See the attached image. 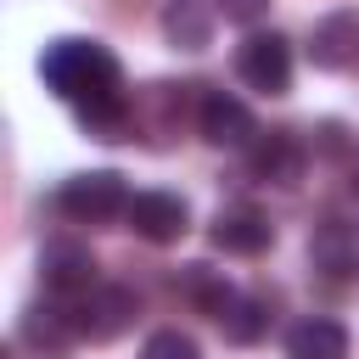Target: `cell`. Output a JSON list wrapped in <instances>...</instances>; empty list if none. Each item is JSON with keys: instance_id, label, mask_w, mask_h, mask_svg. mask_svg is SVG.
<instances>
[{"instance_id": "5bb4252c", "label": "cell", "mask_w": 359, "mask_h": 359, "mask_svg": "<svg viewBox=\"0 0 359 359\" xmlns=\"http://www.w3.org/2000/svg\"><path fill=\"white\" fill-rule=\"evenodd\" d=\"M286 353L292 359H348V331L325 314H309L286 331Z\"/></svg>"}, {"instance_id": "6da1fadb", "label": "cell", "mask_w": 359, "mask_h": 359, "mask_svg": "<svg viewBox=\"0 0 359 359\" xmlns=\"http://www.w3.org/2000/svg\"><path fill=\"white\" fill-rule=\"evenodd\" d=\"M39 79H45L73 112L123 95V67H118V56H112L101 39H50V45L39 50Z\"/></svg>"}, {"instance_id": "4fadbf2b", "label": "cell", "mask_w": 359, "mask_h": 359, "mask_svg": "<svg viewBox=\"0 0 359 359\" xmlns=\"http://www.w3.org/2000/svg\"><path fill=\"white\" fill-rule=\"evenodd\" d=\"M163 39L180 50H208L213 45V11L208 0H168L163 6Z\"/></svg>"}, {"instance_id": "7a4b0ae2", "label": "cell", "mask_w": 359, "mask_h": 359, "mask_svg": "<svg viewBox=\"0 0 359 359\" xmlns=\"http://www.w3.org/2000/svg\"><path fill=\"white\" fill-rule=\"evenodd\" d=\"M129 185H123V174H112V168H90V174H73V180H62V191H56V208L73 219V224H112V219H123L129 213Z\"/></svg>"}, {"instance_id": "9c48e42d", "label": "cell", "mask_w": 359, "mask_h": 359, "mask_svg": "<svg viewBox=\"0 0 359 359\" xmlns=\"http://www.w3.org/2000/svg\"><path fill=\"white\" fill-rule=\"evenodd\" d=\"M39 280H45V292H56V297H84V292L95 286V258H90V247H84V241H45V252H39Z\"/></svg>"}, {"instance_id": "ba28073f", "label": "cell", "mask_w": 359, "mask_h": 359, "mask_svg": "<svg viewBox=\"0 0 359 359\" xmlns=\"http://www.w3.org/2000/svg\"><path fill=\"white\" fill-rule=\"evenodd\" d=\"M309 62L320 73H348L359 67V11H331L309 28Z\"/></svg>"}, {"instance_id": "d6986e66", "label": "cell", "mask_w": 359, "mask_h": 359, "mask_svg": "<svg viewBox=\"0 0 359 359\" xmlns=\"http://www.w3.org/2000/svg\"><path fill=\"white\" fill-rule=\"evenodd\" d=\"M353 191H359V146H353Z\"/></svg>"}, {"instance_id": "2e32d148", "label": "cell", "mask_w": 359, "mask_h": 359, "mask_svg": "<svg viewBox=\"0 0 359 359\" xmlns=\"http://www.w3.org/2000/svg\"><path fill=\"white\" fill-rule=\"evenodd\" d=\"M219 331H224V342H241V348H252V342L269 331V309H264L258 297L236 292V297L224 303V314H219Z\"/></svg>"}, {"instance_id": "9a60e30c", "label": "cell", "mask_w": 359, "mask_h": 359, "mask_svg": "<svg viewBox=\"0 0 359 359\" xmlns=\"http://www.w3.org/2000/svg\"><path fill=\"white\" fill-rule=\"evenodd\" d=\"M174 286H180V297H185V303H196V309H202V314H213V320H219V314H224V303L236 297V286H230L213 264H185Z\"/></svg>"}, {"instance_id": "e0dca14e", "label": "cell", "mask_w": 359, "mask_h": 359, "mask_svg": "<svg viewBox=\"0 0 359 359\" xmlns=\"http://www.w3.org/2000/svg\"><path fill=\"white\" fill-rule=\"evenodd\" d=\"M140 359H202V348H196V337H191V331L168 325V331H151V337H146Z\"/></svg>"}, {"instance_id": "8992f818", "label": "cell", "mask_w": 359, "mask_h": 359, "mask_svg": "<svg viewBox=\"0 0 359 359\" xmlns=\"http://www.w3.org/2000/svg\"><path fill=\"white\" fill-rule=\"evenodd\" d=\"M196 123H202V140H208V146H224V151H247V146L258 140V118H252L247 101H236L230 90H208Z\"/></svg>"}, {"instance_id": "52a82bcc", "label": "cell", "mask_w": 359, "mask_h": 359, "mask_svg": "<svg viewBox=\"0 0 359 359\" xmlns=\"http://www.w3.org/2000/svg\"><path fill=\"white\" fill-rule=\"evenodd\" d=\"M303 163H309V151H303V140H297L292 129H269V135H258V140L247 146V168H252V180L280 185V191L303 180Z\"/></svg>"}, {"instance_id": "30bf717a", "label": "cell", "mask_w": 359, "mask_h": 359, "mask_svg": "<svg viewBox=\"0 0 359 359\" xmlns=\"http://www.w3.org/2000/svg\"><path fill=\"white\" fill-rule=\"evenodd\" d=\"M213 247L219 252H236V258H258L269 241H275V224L258 213V208H247V202H236V208H219L213 213Z\"/></svg>"}, {"instance_id": "5b68a950", "label": "cell", "mask_w": 359, "mask_h": 359, "mask_svg": "<svg viewBox=\"0 0 359 359\" xmlns=\"http://www.w3.org/2000/svg\"><path fill=\"white\" fill-rule=\"evenodd\" d=\"M129 230L140 236V241H151V247H168V241H180L185 230H191V208H185V196H174V191H135V202H129Z\"/></svg>"}, {"instance_id": "ac0fdd59", "label": "cell", "mask_w": 359, "mask_h": 359, "mask_svg": "<svg viewBox=\"0 0 359 359\" xmlns=\"http://www.w3.org/2000/svg\"><path fill=\"white\" fill-rule=\"evenodd\" d=\"M269 6H275V0H213V11H219L224 22H236V28H258V22L269 17Z\"/></svg>"}, {"instance_id": "3957f363", "label": "cell", "mask_w": 359, "mask_h": 359, "mask_svg": "<svg viewBox=\"0 0 359 359\" xmlns=\"http://www.w3.org/2000/svg\"><path fill=\"white\" fill-rule=\"evenodd\" d=\"M236 79L258 95H286L292 90V45L269 28V34H247L236 45Z\"/></svg>"}, {"instance_id": "277c9868", "label": "cell", "mask_w": 359, "mask_h": 359, "mask_svg": "<svg viewBox=\"0 0 359 359\" xmlns=\"http://www.w3.org/2000/svg\"><path fill=\"white\" fill-rule=\"evenodd\" d=\"M135 314H140V297H135L129 286H112V280H95L84 297H73L79 337H90V342H112V337H123V331L135 325Z\"/></svg>"}, {"instance_id": "7c38bea8", "label": "cell", "mask_w": 359, "mask_h": 359, "mask_svg": "<svg viewBox=\"0 0 359 359\" xmlns=\"http://www.w3.org/2000/svg\"><path fill=\"white\" fill-rule=\"evenodd\" d=\"M309 258H314V269L331 275V280L353 275V269H359V236H353V224H342V219L314 224V236H309Z\"/></svg>"}, {"instance_id": "8fae6325", "label": "cell", "mask_w": 359, "mask_h": 359, "mask_svg": "<svg viewBox=\"0 0 359 359\" xmlns=\"http://www.w3.org/2000/svg\"><path fill=\"white\" fill-rule=\"evenodd\" d=\"M22 342H28L39 359H67V348L79 342L73 309H45V303H34V309L22 314Z\"/></svg>"}]
</instances>
